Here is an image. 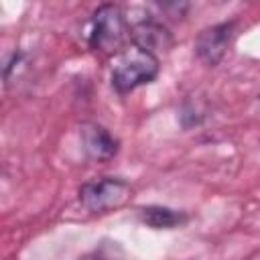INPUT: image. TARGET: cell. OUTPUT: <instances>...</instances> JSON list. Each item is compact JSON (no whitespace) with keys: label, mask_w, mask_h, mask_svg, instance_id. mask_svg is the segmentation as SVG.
Returning <instances> with one entry per match:
<instances>
[{"label":"cell","mask_w":260,"mask_h":260,"mask_svg":"<svg viewBox=\"0 0 260 260\" xmlns=\"http://www.w3.org/2000/svg\"><path fill=\"white\" fill-rule=\"evenodd\" d=\"M130 45L148 55L160 57L173 49L175 39L167 24H162L154 16H144L130 24Z\"/></svg>","instance_id":"5"},{"label":"cell","mask_w":260,"mask_h":260,"mask_svg":"<svg viewBox=\"0 0 260 260\" xmlns=\"http://www.w3.org/2000/svg\"><path fill=\"white\" fill-rule=\"evenodd\" d=\"M128 41L130 22L124 10L114 2L100 4L89 20L87 47L98 55H120Z\"/></svg>","instance_id":"1"},{"label":"cell","mask_w":260,"mask_h":260,"mask_svg":"<svg viewBox=\"0 0 260 260\" xmlns=\"http://www.w3.org/2000/svg\"><path fill=\"white\" fill-rule=\"evenodd\" d=\"M79 260H102L100 256H81Z\"/></svg>","instance_id":"10"},{"label":"cell","mask_w":260,"mask_h":260,"mask_svg":"<svg viewBox=\"0 0 260 260\" xmlns=\"http://www.w3.org/2000/svg\"><path fill=\"white\" fill-rule=\"evenodd\" d=\"M201 114H199V110L191 104V102H185L183 104V110H181V122H183V126L185 128H191V126H197L199 122H201Z\"/></svg>","instance_id":"8"},{"label":"cell","mask_w":260,"mask_h":260,"mask_svg":"<svg viewBox=\"0 0 260 260\" xmlns=\"http://www.w3.org/2000/svg\"><path fill=\"white\" fill-rule=\"evenodd\" d=\"M158 8L165 14H169L171 18H181V16H185L189 4L187 2H162V4H158Z\"/></svg>","instance_id":"9"},{"label":"cell","mask_w":260,"mask_h":260,"mask_svg":"<svg viewBox=\"0 0 260 260\" xmlns=\"http://www.w3.org/2000/svg\"><path fill=\"white\" fill-rule=\"evenodd\" d=\"M132 195V187L122 177H100L85 181L77 189L79 205L89 213H106L122 207Z\"/></svg>","instance_id":"3"},{"label":"cell","mask_w":260,"mask_h":260,"mask_svg":"<svg viewBox=\"0 0 260 260\" xmlns=\"http://www.w3.org/2000/svg\"><path fill=\"white\" fill-rule=\"evenodd\" d=\"M160 73V61L134 45L126 47L112 67V87L118 95H126L140 85L152 83Z\"/></svg>","instance_id":"2"},{"label":"cell","mask_w":260,"mask_h":260,"mask_svg":"<svg viewBox=\"0 0 260 260\" xmlns=\"http://www.w3.org/2000/svg\"><path fill=\"white\" fill-rule=\"evenodd\" d=\"M79 140L87 160L108 162L120 150V140L102 124L85 120L79 124Z\"/></svg>","instance_id":"6"},{"label":"cell","mask_w":260,"mask_h":260,"mask_svg":"<svg viewBox=\"0 0 260 260\" xmlns=\"http://www.w3.org/2000/svg\"><path fill=\"white\" fill-rule=\"evenodd\" d=\"M136 213H138V219L152 230H175L189 221V215L185 211L165 207V205H144V207H138Z\"/></svg>","instance_id":"7"},{"label":"cell","mask_w":260,"mask_h":260,"mask_svg":"<svg viewBox=\"0 0 260 260\" xmlns=\"http://www.w3.org/2000/svg\"><path fill=\"white\" fill-rule=\"evenodd\" d=\"M236 26H238L236 20H225L203 28L193 43L197 59L207 67H217L228 53V47L236 35Z\"/></svg>","instance_id":"4"}]
</instances>
